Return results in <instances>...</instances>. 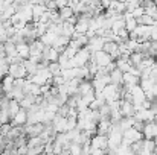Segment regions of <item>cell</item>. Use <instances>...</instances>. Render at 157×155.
Instances as JSON below:
<instances>
[{"label": "cell", "instance_id": "d590c367", "mask_svg": "<svg viewBox=\"0 0 157 155\" xmlns=\"http://www.w3.org/2000/svg\"><path fill=\"white\" fill-rule=\"evenodd\" d=\"M11 122V117L8 114V109H2L0 108V123H8Z\"/></svg>", "mask_w": 157, "mask_h": 155}, {"label": "cell", "instance_id": "30bf717a", "mask_svg": "<svg viewBox=\"0 0 157 155\" xmlns=\"http://www.w3.org/2000/svg\"><path fill=\"white\" fill-rule=\"evenodd\" d=\"M66 122H67V117L66 116H59V114H55L52 120V126L56 132H66Z\"/></svg>", "mask_w": 157, "mask_h": 155}, {"label": "cell", "instance_id": "4dcf8cb0", "mask_svg": "<svg viewBox=\"0 0 157 155\" xmlns=\"http://www.w3.org/2000/svg\"><path fill=\"white\" fill-rule=\"evenodd\" d=\"M48 68H49V72H51L52 76L61 75V65L58 64V61H51V62L48 64Z\"/></svg>", "mask_w": 157, "mask_h": 155}, {"label": "cell", "instance_id": "ee69618b", "mask_svg": "<svg viewBox=\"0 0 157 155\" xmlns=\"http://www.w3.org/2000/svg\"><path fill=\"white\" fill-rule=\"evenodd\" d=\"M17 154H28V146H26V145L18 146V148H17Z\"/></svg>", "mask_w": 157, "mask_h": 155}, {"label": "cell", "instance_id": "ffe728a7", "mask_svg": "<svg viewBox=\"0 0 157 155\" xmlns=\"http://www.w3.org/2000/svg\"><path fill=\"white\" fill-rule=\"evenodd\" d=\"M0 84H2V88H3V91L6 93V91H9V90L14 87V78H12L11 75H5V76L2 78Z\"/></svg>", "mask_w": 157, "mask_h": 155}, {"label": "cell", "instance_id": "3957f363", "mask_svg": "<svg viewBox=\"0 0 157 155\" xmlns=\"http://www.w3.org/2000/svg\"><path fill=\"white\" fill-rule=\"evenodd\" d=\"M122 138H125V140L131 145V143H134V142L144 138V134H142V131H137V129H134V128L131 126V128L122 131Z\"/></svg>", "mask_w": 157, "mask_h": 155}, {"label": "cell", "instance_id": "7dc6e473", "mask_svg": "<svg viewBox=\"0 0 157 155\" xmlns=\"http://www.w3.org/2000/svg\"><path fill=\"white\" fill-rule=\"evenodd\" d=\"M6 2H8V3H14L15 0H6Z\"/></svg>", "mask_w": 157, "mask_h": 155}, {"label": "cell", "instance_id": "7bdbcfd3", "mask_svg": "<svg viewBox=\"0 0 157 155\" xmlns=\"http://www.w3.org/2000/svg\"><path fill=\"white\" fill-rule=\"evenodd\" d=\"M151 41H157V26H151V35H150Z\"/></svg>", "mask_w": 157, "mask_h": 155}, {"label": "cell", "instance_id": "bcb514c9", "mask_svg": "<svg viewBox=\"0 0 157 155\" xmlns=\"http://www.w3.org/2000/svg\"><path fill=\"white\" fill-rule=\"evenodd\" d=\"M31 3H32V5H34V3H43V5H44L46 0H31Z\"/></svg>", "mask_w": 157, "mask_h": 155}, {"label": "cell", "instance_id": "60d3db41", "mask_svg": "<svg viewBox=\"0 0 157 155\" xmlns=\"http://www.w3.org/2000/svg\"><path fill=\"white\" fill-rule=\"evenodd\" d=\"M6 40H8V35H6V29H5V28H3V24L0 23V41H2V43H5Z\"/></svg>", "mask_w": 157, "mask_h": 155}, {"label": "cell", "instance_id": "d6986e66", "mask_svg": "<svg viewBox=\"0 0 157 155\" xmlns=\"http://www.w3.org/2000/svg\"><path fill=\"white\" fill-rule=\"evenodd\" d=\"M93 90V85H92V81H87V79H81V82L78 84V94H86L89 91Z\"/></svg>", "mask_w": 157, "mask_h": 155}, {"label": "cell", "instance_id": "1f68e13d", "mask_svg": "<svg viewBox=\"0 0 157 155\" xmlns=\"http://www.w3.org/2000/svg\"><path fill=\"white\" fill-rule=\"evenodd\" d=\"M142 58H144V53H140V52H137V50L130 53V61H131L133 65H139L140 61H142Z\"/></svg>", "mask_w": 157, "mask_h": 155}, {"label": "cell", "instance_id": "7c38bea8", "mask_svg": "<svg viewBox=\"0 0 157 155\" xmlns=\"http://www.w3.org/2000/svg\"><path fill=\"white\" fill-rule=\"evenodd\" d=\"M114 62H116V67H117L119 70H122L124 73L128 72V70L131 68V65H133L131 61H130V56H124V55H121L119 58H116Z\"/></svg>", "mask_w": 157, "mask_h": 155}, {"label": "cell", "instance_id": "ab89813d", "mask_svg": "<svg viewBox=\"0 0 157 155\" xmlns=\"http://www.w3.org/2000/svg\"><path fill=\"white\" fill-rule=\"evenodd\" d=\"M144 126H145V122H142V120H136V119H134V123H133V128H134V129L142 131Z\"/></svg>", "mask_w": 157, "mask_h": 155}, {"label": "cell", "instance_id": "74e56055", "mask_svg": "<svg viewBox=\"0 0 157 155\" xmlns=\"http://www.w3.org/2000/svg\"><path fill=\"white\" fill-rule=\"evenodd\" d=\"M142 14H145V8H144L142 5H139L137 8H134V9L131 11V15H133L134 18H137V17H140Z\"/></svg>", "mask_w": 157, "mask_h": 155}, {"label": "cell", "instance_id": "6da1fadb", "mask_svg": "<svg viewBox=\"0 0 157 155\" xmlns=\"http://www.w3.org/2000/svg\"><path fill=\"white\" fill-rule=\"evenodd\" d=\"M90 55H92V52L84 46V47L78 49V52L75 53V56H73V58H70V61H72L73 67H81V65H86V64L89 62Z\"/></svg>", "mask_w": 157, "mask_h": 155}, {"label": "cell", "instance_id": "7402d4cb", "mask_svg": "<svg viewBox=\"0 0 157 155\" xmlns=\"http://www.w3.org/2000/svg\"><path fill=\"white\" fill-rule=\"evenodd\" d=\"M15 47H17V53H18V55L23 58V59L29 58V44H28V43L21 41V43L15 44Z\"/></svg>", "mask_w": 157, "mask_h": 155}, {"label": "cell", "instance_id": "f546056e", "mask_svg": "<svg viewBox=\"0 0 157 155\" xmlns=\"http://www.w3.org/2000/svg\"><path fill=\"white\" fill-rule=\"evenodd\" d=\"M73 32H75V24H72V23H69V21H63V35L72 38Z\"/></svg>", "mask_w": 157, "mask_h": 155}, {"label": "cell", "instance_id": "d4e9b609", "mask_svg": "<svg viewBox=\"0 0 157 155\" xmlns=\"http://www.w3.org/2000/svg\"><path fill=\"white\" fill-rule=\"evenodd\" d=\"M3 49H5L6 56H14V55H17V47H15V44H14L9 38L3 43Z\"/></svg>", "mask_w": 157, "mask_h": 155}, {"label": "cell", "instance_id": "d6a6232c", "mask_svg": "<svg viewBox=\"0 0 157 155\" xmlns=\"http://www.w3.org/2000/svg\"><path fill=\"white\" fill-rule=\"evenodd\" d=\"M67 122H66V131L76 128V116H66Z\"/></svg>", "mask_w": 157, "mask_h": 155}, {"label": "cell", "instance_id": "9c48e42d", "mask_svg": "<svg viewBox=\"0 0 157 155\" xmlns=\"http://www.w3.org/2000/svg\"><path fill=\"white\" fill-rule=\"evenodd\" d=\"M93 53V58H95V61H96V64L99 65V67H105L108 62H111L113 59H111V56L104 50H98V52H92Z\"/></svg>", "mask_w": 157, "mask_h": 155}, {"label": "cell", "instance_id": "ba28073f", "mask_svg": "<svg viewBox=\"0 0 157 155\" xmlns=\"http://www.w3.org/2000/svg\"><path fill=\"white\" fill-rule=\"evenodd\" d=\"M142 134H144V138H154L157 137V122H147L144 129H142Z\"/></svg>", "mask_w": 157, "mask_h": 155}, {"label": "cell", "instance_id": "44dd1931", "mask_svg": "<svg viewBox=\"0 0 157 155\" xmlns=\"http://www.w3.org/2000/svg\"><path fill=\"white\" fill-rule=\"evenodd\" d=\"M154 148H156L154 138H144V149H142V154H154Z\"/></svg>", "mask_w": 157, "mask_h": 155}, {"label": "cell", "instance_id": "e575fe53", "mask_svg": "<svg viewBox=\"0 0 157 155\" xmlns=\"http://www.w3.org/2000/svg\"><path fill=\"white\" fill-rule=\"evenodd\" d=\"M145 14H147V15H150V17H153L154 20H157V8H156V5H153V6H147V8H145Z\"/></svg>", "mask_w": 157, "mask_h": 155}, {"label": "cell", "instance_id": "4316f807", "mask_svg": "<svg viewBox=\"0 0 157 155\" xmlns=\"http://www.w3.org/2000/svg\"><path fill=\"white\" fill-rule=\"evenodd\" d=\"M55 37H56V34H53V32H51V31H46V32L40 37V40L43 41V44H44V46H52Z\"/></svg>", "mask_w": 157, "mask_h": 155}, {"label": "cell", "instance_id": "9a60e30c", "mask_svg": "<svg viewBox=\"0 0 157 155\" xmlns=\"http://www.w3.org/2000/svg\"><path fill=\"white\" fill-rule=\"evenodd\" d=\"M110 84H114V85L124 84V72L119 70L117 67L110 72Z\"/></svg>", "mask_w": 157, "mask_h": 155}, {"label": "cell", "instance_id": "4fadbf2b", "mask_svg": "<svg viewBox=\"0 0 157 155\" xmlns=\"http://www.w3.org/2000/svg\"><path fill=\"white\" fill-rule=\"evenodd\" d=\"M119 109H121V113H122V116H124V117L134 116V113H136V108H134L133 102H130V101H124V99H122V102H121Z\"/></svg>", "mask_w": 157, "mask_h": 155}, {"label": "cell", "instance_id": "c3c4849f", "mask_svg": "<svg viewBox=\"0 0 157 155\" xmlns=\"http://www.w3.org/2000/svg\"><path fill=\"white\" fill-rule=\"evenodd\" d=\"M117 2H124V3H125V2H127V0H117Z\"/></svg>", "mask_w": 157, "mask_h": 155}, {"label": "cell", "instance_id": "ac0fdd59", "mask_svg": "<svg viewBox=\"0 0 157 155\" xmlns=\"http://www.w3.org/2000/svg\"><path fill=\"white\" fill-rule=\"evenodd\" d=\"M23 65H25V68H26V72H28V76L35 75L37 70H38V62H34V61L29 59V58L23 59Z\"/></svg>", "mask_w": 157, "mask_h": 155}, {"label": "cell", "instance_id": "8fae6325", "mask_svg": "<svg viewBox=\"0 0 157 155\" xmlns=\"http://www.w3.org/2000/svg\"><path fill=\"white\" fill-rule=\"evenodd\" d=\"M108 146L107 143V135H101V134H95L90 138V148H99V149H105Z\"/></svg>", "mask_w": 157, "mask_h": 155}, {"label": "cell", "instance_id": "484cf974", "mask_svg": "<svg viewBox=\"0 0 157 155\" xmlns=\"http://www.w3.org/2000/svg\"><path fill=\"white\" fill-rule=\"evenodd\" d=\"M108 9H113L117 14H124L125 12V3L124 2H117V0H111L108 5Z\"/></svg>", "mask_w": 157, "mask_h": 155}, {"label": "cell", "instance_id": "7a4b0ae2", "mask_svg": "<svg viewBox=\"0 0 157 155\" xmlns=\"http://www.w3.org/2000/svg\"><path fill=\"white\" fill-rule=\"evenodd\" d=\"M17 14L20 17V20L29 23L32 21V3H26V5H18L17 6Z\"/></svg>", "mask_w": 157, "mask_h": 155}, {"label": "cell", "instance_id": "f1b7e54d", "mask_svg": "<svg viewBox=\"0 0 157 155\" xmlns=\"http://www.w3.org/2000/svg\"><path fill=\"white\" fill-rule=\"evenodd\" d=\"M133 123H134V116H130V117H122L121 120H119V126H121V129L124 131V129H128V128H131L133 126Z\"/></svg>", "mask_w": 157, "mask_h": 155}, {"label": "cell", "instance_id": "8992f818", "mask_svg": "<svg viewBox=\"0 0 157 155\" xmlns=\"http://www.w3.org/2000/svg\"><path fill=\"white\" fill-rule=\"evenodd\" d=\"M105 43V38L104 37H99V35H95L92 38H89V43H87V49L90 52H98V50H102V46Z\"/></svg>", "mask_w": 157, "mask_h": 155}, {"label": "cell", "instance_id": "83f0119b", "mask_svg": "<svg viewBox=\"0 0 157 155\" xmlns=\"http://www.w3.org/2000/svg\"><path fill=\"white\" fill-rule=\"evenodd\" d=\"M139 81H140V78H139V76L131 75V73H128V72H125V73H124V84L136 85V84H139Z\"/></svg>", "mask_w": 157, "mask_h": 155}, {"label": "cell", "instance_id": "b9f144b4", "mask_svg": "<svg viewBox=\"0 0 157 155\" xmlns=\"http://www.w3.org/2000/svg\"><path fill=\"white\" fill-rule=\"evenodd\" d=\"M116 35H119L121 38H124V40H127V38H128V31H127L125 28H122V29H119V31L116 32Z\"/></svg>", "mask_w": 157, "mask_h": 155}, {"label": "cell", "instance_id": "277c9868", "mask_svg": "<svg viewBox=\"0 0 157 155\" xmlns=\"http://www.w3.org/2000/svg\"><path fill=\"white\" fill-rule=\"evenodd\" d=\"M8 75H11L14 79H17V78H26L28 76V72H26L23 62L21 64H9Z\"/></svg>", "mask_w": 157, "mask_h": 155}, {"label": "cell", "instance_id": "836d02e7", "mask_svg": "<svg viewBox=\"0 0 157 155\" xmlns=\"http://www.w3.org/2000/svg\"><path fill=\"white\" fill-rule=\"evenodd\" d=\"M81 149H82V146H81L79 143H76V142H72V143H70V146H69L70 154H73V155L81 154Z\"/></svg>", "mask_w": 157, "mask_h": 155}, {"label": "cell", "instance_id": "8d00e7d4", "mask_svg": "<svg viewBox=\"0 0 157 155\" xmlns=\"http://www.w3.org/2000/svg\"><path fill=\"white\" fill-rule=\"evenodd\" d=\"M76 52H78V49H75V47H72V46H69V44H67V46H66V49H64V52H63V53H64V55H66L67 58H73Z\"/></svg>", "mask_w": 157, "mask_h": 155}, {"label": "cell", "instance_id": "2e32d148", "mask_svg": "<svg viewBox=\"0 0 157 155\" xmlns=\"http://www.w3.org/2000/svg\"><path fill=\"white\" fill-rule=\"evenodd\" d=\"M46 6L43 3H34L32 5V21H38V18L46 12Z\"/></svg>", "mask_w": 157, "mask_h": 155}, {"label": "cell", "instance_id": "603a6c76", "mask_svg": "<svg viewBox=\"0 0 157 155\" xmlns=\"http://www.w3.org/2000/svg\"><path fill=\"white\" fill-rule=\"evenodd\" d=\"M58 14H59V17H61V20L63 21H66V20H69L72 15H73V9H72V6H63V8H58Z\"/></svg>", "mask_w": 157, "mask_h": 155}, {"label": "cell", "instance_id": "5bb4252c", "mask_svg": "<svg viewBox=\"0 0 157 155\" xmlns=\"http://www.w3.org/2000/svg\"><path fill=\"white\" fill-rule=\"evenodd\" d=\"M26 117H28V113H26V109L20 106L18 113H17V114H15V116L11 119V125H18V126H23V125L26 123Z\"/></svg>", "mask_w": 157, "mask_h": 155}, {"label": "cell", "instance_id": "f35d334b", "mask_svg": "<svg viewBox=\"0 0 157 155\" xmlns=\"http://www.w3.org/2000/svg\"><path fill=\"white\" fill-rule=\"evenodd\" d=\"M44 6H46V9H48V11H55V9H58V8H56L55 0H46Z\"/></svg>", "mask_w": 157, "mask_h": 155}, {"label": "cell", "instance_id": "5b68a950", "mask_svg": "<svg viewBox=\"0 0 157 155\" xmlns=\"http://www.w3.org/2000/svg\"><path fill=\"white\" fill-rule=\"evenodd\" d=\"M102 50L107 52L110 56H111V59L114 61L116 58H119L121 56V53H119V47H117V43L116 41H113V40H107L104 43V46H102Z\"/></svg>", "mask_w": 157, "mask_h": 155}, {"label": "cell", "instance_id": "52a82bcc", "mask_svg": "<svg viewBox=\"0 0 157 155\" xmlns=\"http://www.w3.org/2000/svg\"><path fill=\"white\" fill-rule=\"evenodd\" d=\"M134 119L136 120H142V122H153L154 120V111H151L150 108H140L134 113Z\"/></svg>", "mask_w": 157, "mask_h": 155}, {"label": "cell", "instance_id": "e0dca14e", "mask_svg": "<svg viewBox=\"0 0 157 155\" xmlns=\"http://www.w3.org/2000/svg\"><path fill=\"white\" fill-rule=\"evenodd\" d=\"M18 103H20V106H21V108L28 109L31 105L37 103V96H35V94H31V93H26V94L23 96V99H21V101H18Z\"/></svg>", "mask_w": 157, "mask_h": 155}, {"label": "cell", "instance_id": "cb8c5ba5", "mask_svg": "<svg viewBox=\"0 0 157 155\" xmlns=\"http://www.w3.org/2000/svg\"><path fill=\"white\" fill-rule=\"evenodd\" d=\"M76 72H78V67H69V68H61V76L66 79V81H70L73 78H76Z\"/></svg>", "mask_w": 157, "mask_h": 155}, {"label": "cell", "instance_id": "681fc988", "mask_svg": "<svg viewBox=\"0 0 157 155\" xmlns=\"http://www.w3.org/2000/svg\"><path fill=\"white\" fill-rule=\"evenodd\" d=\"M0 44H2V41H0Z\"/></svg>", "mask_w": 157, "mask_h": 155}, {"label": "cell", "instance_id": "f6af8a7d", "mask_svg": "<svg viewBox=\"0 0 157 155\" xmlns=\"http://www.w3.org/2000/svg\"><path fill=\"white\" fill-rule=\"evenodd\" d=\"M151 91H153V94H154V96H157V82H154V85H153Z\"/></svg>", "mask_w": 157, "mask_h": 155}]
</instances>
